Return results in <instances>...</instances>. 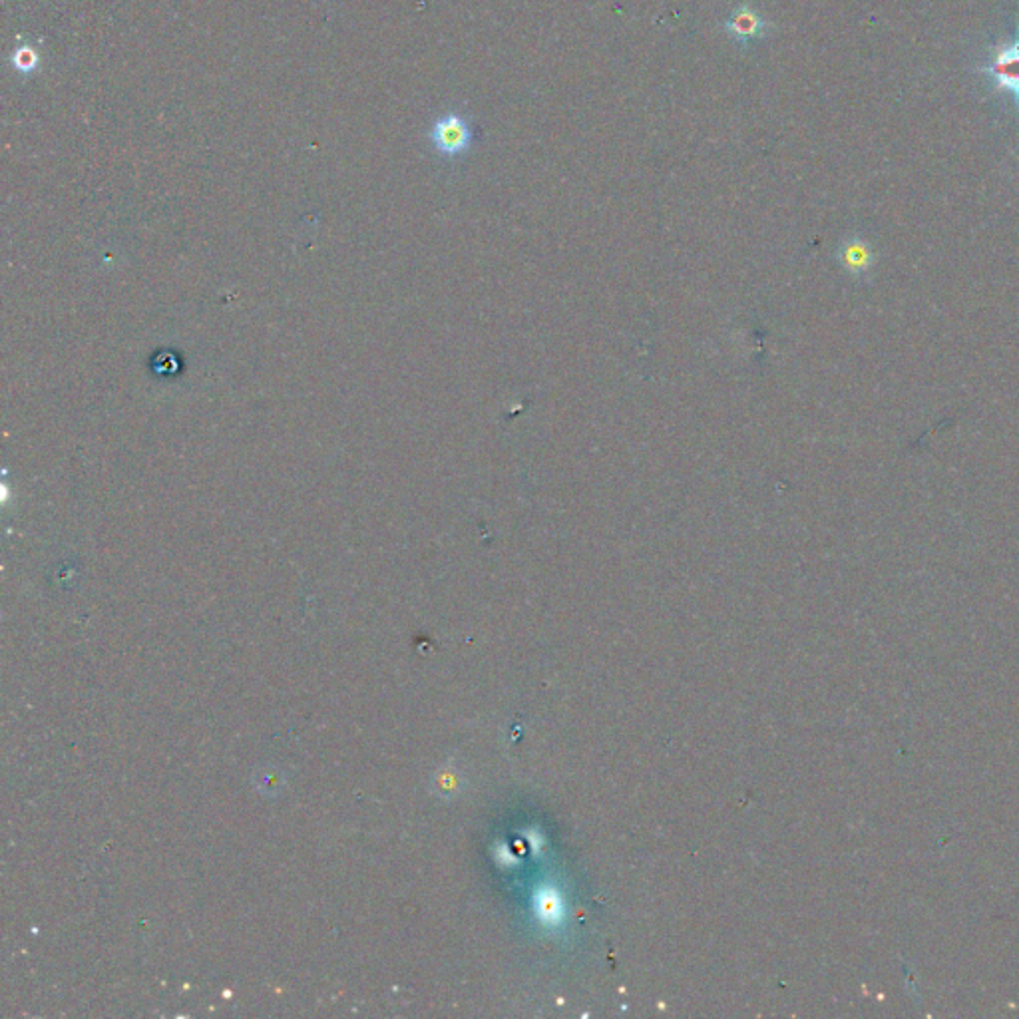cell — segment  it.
<instances>
[{
    "label": "cell",
    "instance_id": "obj_1",
    "mask_svg": "<svg viewBox=\"0 0 1019 1019\" xmlns=\"http://www.w3.org/2000/svg\"><path fill=\"white\" fill-rule=\"evenodd\" d=\"M430 142L436 152L446 158L466 154L472 144V130L468 120L454 112L438 118L430 130Z\"/></svg>",
    "mask_w": 1019,
    "mask_h": 1019
},
{
    "label": "cell",
    "instance_id": "obj_2",
    "mask_svg": "<svg viewBox=\"0 0 1019 1019\" xmlns=\"http://www.w3.org/2000/svg\"><path fill=\"white\" fill-rule=\"evenodd\" d=\"M769 28V22L765 20V16H761L751 4L743 2L739 4L731 14L729 18L725 20V30L731 38H735L737 42L741 44H747V42H753L757 38H761L765 34V30Z\"/></svg>",
    "mask_w": 1019,
    "mask_h": 1019
},
{
    "label": "cell",
    "instance_id": "obj_3",
    "mask_svg": "<svg viewBox=\"0 0 1019 1019\" xmlns=\"http://www.w3.org/2000/svg\"><path fill=\"white\" fill-rule=\"evenodd\" d=\"M1000 90H1006L1019 98V42L1000 48L988 68Z\"/></svg>",
    "mask_w": 1019,
    "mask_h": 1019
},
{
    "label": "cell",
    "instance_id": "obj_4",
    "mask_svg": "<svg viewBox=\"0 0 1019 1019\" xmlns=\"http://www.w3.org/2000/svg\"><path fill=\"white\" fill-rule=\"evenodd\" d=\"M870 261V251L866 249L864 243L860 241H850L844 245L842 249V263L846 269L850 271H860L868 265Z\"/></svg>",
    "mask_w": 1019,
    "mask_h": 1019
},
{
    "label": "cell",
    "instance_id": "obj_5",
    "mask_svg": "<svg viewBox=\"0 0 1019 1019\" xmlns=\"http://www.w3.org/2000/svg\"><path fill=\"white\" fill-rule=\"evenodd\" d=\"M12 64L18 72L28 74L38 66V52L32 46H20L12 54Z\"/></svg>",
    "mask_w": 1019,
    "mask_h": 1019
}]
</instances>
